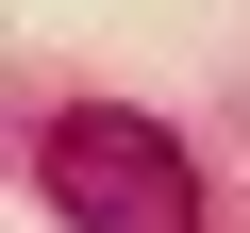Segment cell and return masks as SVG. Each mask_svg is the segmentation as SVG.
<instances>
[{
    "instance_id": "obj_1",
    "label": "cell",
    "mask_w": 250,
    "mask_h": 233,
    "mask_svg": "<svg viewBox=\"0 0 250 233\" xmlns=\"http://www.w3.org/2000/svg\"><path fill=\"white\" fill-rule=\"evenodd\" d=\"M50 216L67 233H200V167L167 150V116H117V100H83V116H50Z\"/></svg>"
}]
</instances>
